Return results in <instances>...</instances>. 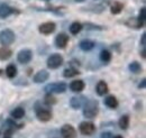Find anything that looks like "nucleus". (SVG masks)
<instances>
[{
	"mask_svg": "<svg viewBox=\"0 0 146 138\" xmlns=\"http://www.w3.org/2000/svg\"><path fill=\"white\" fill-rule=\"evenodd\" d=\"M99 112V107H98V102L94 100H89L86 101V104L83 107V115L86 118H94Z\"/></svg>",
	"mask_w": 146,
	"mask_h": 138,
	"instance_id": "obj_1",
	"label": "nucleus"
},
{
	"mask_svg": "<svg viewBox=\"0 0 146 138\" xmlns=\"http://www.w3.org/2000/svg\"><path fill=\"white\" fill-rule=\"evenodd\" d=\"M15 42V33L10 29H3L0 32V44L2 46H9Z\"/></svg>",
	"mask_w": 146,
	"mask_h": 138,
	"instance_id": "obj_2",
	"label": "nucleus"
},
{
	"mask_svg": "<svg viewBox=\"0 0 146 138\" xmlns=\"http://www.w3.org/2000/svg\"><path fill=\"white\" fill-rule=\"evenodd\" d=\"M63 64V57L60 54H52L48 58H47V66L50 69H57Z\"/></svg>",
	"mask_w": 146,
	"mask_h": 138,
	"instance_id": "obj_3",
	"label": "nucleus"
},
{
	"mask_svg": "<svg viewBox=\"0 0 146 138\" xmlns=\"http://www.w3.org/2000/svg\"><path fill=\"white\" fill-rule=\"evenodd\" d=\"M66 90V84L63 82L60 83H51L45 86V91L47 93H63Z\"/></svg>",
	"mask_w": 146,
	"mask_h": 138,
	"instance_id": "obj_4",
	"label": "nucleus"
},
{
	"mask_svg": "<svg viewBox=\"0 0 146 138\" xmlns=\"http://www.w3.org/2000/svg\"><path fill=\"white\" fill-rule=\"evenodd\" d=\"M80 131L82 135H92L94 131H96V126L92 123L91 121H83L80 123V127H79Z\"/></svg>",
	"mask_w": 146,
	"mask_h": 138,
	"instance_id": "obj_5",
	"label": "nucleus"
},
{
	"mask_svg": "<svg viewBox=\"0 0 146 138\" xmlns=\"http://www.w3.org/2000/svg\"><path fill=\"white\" fill-rule=\"evenodd\" d=\"M61 135L63 138H76V131L71 125H64L61 128Z\"/></svg>",
	"mask_w": 146,
	"mask_h": 138,
	"instance_id": "obj_6",
	"label": "nucleus"
},
{
	"mask_svg": "<svg viewBox=\"0 0 146 138\" xmlns=\"http://www.w3.org/2000/svg\"><path fill=\"white\" fill-rule=\"evenodd\" d=\"M32 57H33V53H32V51H29V50H23V51H20L18 53V56H17L18 62L21 63V64L29 63L31 60H32Z\"/></svg>",
	"mask_w": 146,
	"mask_h": 138,
	"instance_id": "obj_7",
	"label": "nucleus"
},
{
	"mask_svg": "<svg viewBox=\"0 0 146 138\" xmlns=\"http://www.w3.org/2000/svg\"><path fill=\"white\" fill-rule=\"evenodd\" d=\"M69 43V36L64 33H61L56 36L55 38V45L58 48H64Z\"/></svg>",
	"mask_w": 146,
	"mask_h": 138,
	"instance_id": "obj_8",
	"label": "nucleus"
},
{
	"mask_svg": "<svg viewBox=\"0 0 146 138\" xmlns=\"http://www.w3.org/2000/svg\"><path fill=\"white\" fill-rule=\"evenodd\" d=\"M36 116L40 121H48L52 119V113H51V111L47 110V109H43V108H40V109L37 110Z\"/></svg>",
	"mask_w": 146,
	"mask_h": 138,
	"instance_id": "obj_9",
	"label": "nucleus"
},
{
	"mask_svg": "<svg viewBox=\"0 0 146 138\" xmlns=\"http://www.w3.org/2000/svg\"><path fill=\"white\" fill-rule=\"evenodd\" d=\"M55 24L54 23H44L39 26V32L44 35L52 34L55 31Z\"/></svg>",
	"mask_w": 146,
	"mask_h": 138,
	"instance_id": "obj_10",
	"label": "nucleus"
},
{
	"mask_svg": "<svg viewBox=\"0 0 146 138\" xmlns=\"http://www.w3.org/2000/svg\"><path fill=\"white\" fill-rule=\"evenodd\" d=\"M48 72L47 71H39V72H37L36 74H35V76H34V82L35 83H43V82H45L47 79H48Z\"/></svg>",
	"mask_w": 146,
	"mask_h": 138,
	"instance_id": "obj_11",
	"label": "nucleus"
},
{
	"mask_svg": "<svg viewBox=\"0 0 146 138\" xmlns=\"http://www.w3.org/2000/svg\"><path fill=\"white\" fill-rule=\"evenodd\" d=\"M84 82L82 81V80H75V81H73L71 82V84H70V89L72 90L73 92H81L83 89H84Z\"/></svg>",
	"mask_w": 146,
	"mask_h": 138,
	"instance_id": "obj_12",
	"label": "nucleus"
},
{
	"mask_svg": "<svg viewBox=\"0 0 146 138\" xmlns=\"http://www.w3.org/2000/svg\"><path fill=\"white\" fill-rule=\"evenodd\" d=\"M96 90H97V93H98L99 96H105V94H107V93H108L109 88H108V86H107V83H106V82L100 81V82H98Z\"/></svg>",
	"mask_w": 146,
	"mask_h": 138,
	"instance_id": "obj_13",
	"label": "nucleus"
},
{
	"mask_svg": "<svg viewBox=\"0 0 146 138\" xmlns=\"http://www.w3.org/2000/svg\"><path fill=\"white\" fill-rule=\"evenodd\" d=\"M105 104H106L108 108H110V109H115V108L118 107V100L116 99V97L109 96V97H107V98L105 99Z\"/></svg>",
	"mask_w": 146,
	"mask_h": 138,
	"instance_id": "obj_14",
	"label": "nucleus"
},
{
	"mask_svg": "<svg viewBox=\"0 0 146 138\" xmlns=\"http://www.w3.org/2000/svg\"><path fill=\"white\" fill-rule=\"evenodd\" d=\"M13 13H14V9L10 8L9 6H7V5H1L0 6V17L1 18L8 17Z\"/></svg>",
	"mask_w": 146,
	"mask_h": 138,
	"instance_id": "obj_15",
	"label": "nucleus"
},
{
	"mask_svg": "<svg viewBox=\"0 0 146 138\" xmlns=\"http://www.w3.org/2000/svg\"><path fill=\"white\" fill-rule=\"evenodd\" d=\"M11 55H13V52H11L7 46H2V47H0V60H1V61H6V60H8Z\"/></svg>",
	"mask_w": 146,
	"mask_h": 138,
	"instance_id": "obj_16",
	"label": "nucleus"
},
{
	"mask_svg": "<svg viewBox=\"0 0 146 138\" xmlns=\"http://www.w3.org/2000/svg\"><path fill=\"white\" fill-rule=\"evenodd\" d=\"M126 24H127L129 27H131V28H135V29H138V28H141V27L144 25V23H143L142 20H139V19H136V18H130V19L128 20Z\"/></svg>",
	"mask_w": 146,
	"mask_h": 138,
	"instance_id": "obj_17",
	"label": "nucleus"
},
{
	"mask_svg": "<svg viewBox=\"0 0 146 138\" xmlns=\"http://www.w3.org/2000/svg\"><path fill=\"white\" fill-rule=\"evenodd\" d=\"M94 47V43L92 42V40H82L81 43H80V48L82 50V51H86V52H88V51H91L92 48Z\"/></svg>",
	"mask_w": 146,
	"mask_h": 138,
	"instance_id": "obj_18",
	"label": "nucleus"
},
{
	"mask_svg": "<svg viewBox=\"0 0 146 138\" xmlns=\"http://www.w3.org/2000/svg\"><path fill=\"white\" fill-rule=\"evenodd\" d=\"M83 101H84V98L83 97H74L71 100V107L74 108V109H79L82 107L83 104Z\"/></svg>",
	"mask_w": 146,
	"mask_h": 138,
	"instance_id": "obj_19",
	"label": "nucleus"
},
{
	"mask_svg": "<svg viewBox=\"0 0 146 138\" xmlns=\"http://www.w3.org/2000/svg\"><path fill=\"white\" fill-rule=\"evenodd\" d=\"M6 74H7V76L10 78V79L15 78V76L17 75V68H16L14 64H9V65L7 66V69H6Z\"/></svg>",
	"mask_w": 146,
	"mask_h": 138,
	"instance_id": "obj_20",
	"label": "nucleus"
},
{
	"mask_svg": "<svg viewBox=\"0 0 146 138\" xmlns=\"http://www.w3.org/2000/svg\"><path fill=\"white\" fill-rule=\"evenodd\" d=\"M25 116V110L23 108H16L11 111V117L14 119H21Z\"/></svg>",
	"mask_w": 146,
	"mask_h": 138,
	"instance_id": "obj_21",
	"label": "nucleus"
},
{
	"mask_svg": "<svg viewBox=\"0 0 146 138\" xmlns=\"http://www.w3.org/2000/svg\"><path fill=\"white\" fill-rule=\"evenodd\" d=\"M81 31H82V24H80V23H78V21L73 23L72 25L70 26V32H71V34H73V35L79 34Z\"/></svg>",
	"mask_w": 146,
	"mask_h": 138,
	"instance_id": "obj_22",
	"label": "nucleus"
},
{
	"mask_svg": "<svg viewBox=\"0 0 146 138\" xmlns=\"http://www.w3.org/2000/svg\"><path fill=\"white\" fill-rule=\"evenodd\" d=\"M123 3L121 2H119V1H115L113 3H112V6H111V13L112 14H115V15H117V14H119L121 10H123Z\"/></svg>",
	"mask_w": 146,
	"mask_h": 138,
	"instance_id": "obj_23",
	"label": "nucleus"
},
{
	"mask_svg": "<svg viewBox=\"0 0 146 138\" xmlns=\"http://www.w3.org/2000/svg\"><path fill=\"white\" fill-rule=\"evenodd\" d=\"M118 125L121 129H127L128 126H129V117L128 116H123L118 121Z\"/></svg>",
	"mask_w": 146,
	"mask_h": 138,
	"instance_id": "obj_24",
	"label": "nucleus"
},
{
	"mask_svg": "<svg viewBox=\"0 0 146 138\" xmlns=\"http://www.w3.org/2000/svg\"><path fill=\"white\" fill-rule=\"evenodd\" d=\"M76 74H79V71L74 68H69V69L64 70L63 72V75L65 78H72V76H75Z\"/></svg>",
	"mask_w": 146,
	"mask_h": 138,
	"instance_id": "obj_25",
	"label": "nucleus"
},
{
	"mask_svg": "<svg viewBox=\"0 0 146 138\" xmlns=\"http://www.w3.org/2000/svg\"><path fill=\"white\" fill-rule=\"evenodd\" d=\"M129 70H130L133 73L138 74V73L142 71V66H141V64H139L138 62H133V63L129 64Z\"/></svg>",
	"mask_w": 146,
	"mask_h": 138,
	"instance_id": "obj_26",
	"label": "nucleus"
},
{
	"mask_svg": "<svg viewBox=\"0 0 146 138\" xmlns=\"http://www.w3.org/2000/svg\"><path fill=\"white\" fill-rule=\"evenodd\" d=\"M100 60L105 63H108L110 60H111V53L107 50H104L102 52L100 53Z\"/></svg>",
	"mask_w": 146,
	"mask_h": 138,
	"instance_id": "obj_27",
	"label": "nucleus"
},
{
	"mask_svg": "<svg viewBox=\"0 0 146 138\" xmlns=\"http://www.w3.org/2000/svg\"><path fill=\"white\" fill-rule=\"evenodd\" d=\"M45 104H54L56 102V99L52 96V93H47V96L45 97Z\"/></svg>",
	"mask_w": 146,
	"mask_h": 138,
	"instance_id": "obj_28",
	"label": "nucleus"
},
{
	"mask_svg": "<svg viewBox=\"0 0 146 138\" xmlns=\"http://www.w3.org/2000/svg\"><path fill=\"white\" fill-rule=\"evenodd\" d=\"M139 20H142L143 23L145 21V8L141 9V14H139Z\"/></svg>",
	"mask_w": 146,
	"mask_h": 138,
	"instance_id": "obj_29",
	"label": "nucleus"
},
{
	"mask_svg": "<svg viewBox=\"0 0 146 138\" xmlns=\"http://www.w3.org/2000/svg\"><path fill=\"white\" fill-rule=\"evenodd\" d=\"M101 138H112V135L107 131V133H104V134L101 135Z\"/></svg>",
	"mask_w": 146,
	"mask_h": 138,
	"instance_id": "obj_30",
	"label": "nucleus"
},
{
	"mask_svg": "<svg viewBox=\"0 0 146 138\" xmlns=\"http://www.w3.org/2000/svg\"><path fill=\"white\" fill-rule=\"evenodd\" d=\"M145 36L146 35L145 34H143V36H142V45H143V46H145Z\"/></svg>",
	"mask_w": 146,
	"mask_h": 138,
	"instance_id": "obj_31",
	"label": "nucleus"
},
{
	"mask_svg": "<svg viewBox=\"0 0 146 138\" xmlns=\"http://www.w3.org/2000/svg\"><path fill=\"white\" fill-rule=\"evenodd\" d=\"M139 88H144V86H145V80H143V81H142V84H139Z\"/></svg>",
	"mask_w": 146,
	"mask_h": 138,
	"instance_id": "obj_32",
	"label": "nucleus"
},
{
	"mask_svg": "<svg viewBox=\"0 0 146 138\" xmlns=\"http://www.w3.org/2000/svg\"><path fill=\"white\" fill-rule=\"evenodd\" d=\"M142 56H143V58H145V50H143V51H142Z\"/></svg>",
	"mask_w": 146,
	"mask_h": 138,
	"instance_id": "obj_33",
	"label": "nucleus"
},
{
	"mask_svg": "<svg viewBox=\"0 0 146 138\" xmlns=\"http://www.w3.org/2000/svg\"><path fill=\"white\" fill-rule=\"evenodd\" d=\"M112 138H124V137L120 136V135H117V136H115V137H112Z\"/></svg>",
	"mask_w": 146,
	"mask_h": 138,
	"instance_id": "obj_34",
	"label": "nucleus"
},
{
	"mask_svg": "<svg viewBox=\"0 0 146 138\" xmlns=\"http://www.w3.org/2000/svg\"><path fill=\"white\" fill-rule=\"evenodd\" d=\"M5 138H10V137H9V136H6V137H5Z\"/></svg>",
	"mask_w": 146,
	"mask_h": 138,
	"instance_id": "obj_35",
	"label": "nucleus"
},
{
	"mask_svg": "<svg viewBox=\"0 0 146 138\" xmlns=\"http://www.w3.org/2000/svg\"><path fill=\"white\" fill-rule=\"evenodd\" d=\"M76 1H83V0H76Z\"/></svg>",
	"mask_w": 146,
	"mask_h": 138,
	"instance_id": "obj_36",
	"label": "nucleus"
},
{
	"mask_svg": "<svg viewBox=\"0 0 146 138\" xmlns=\"http://www.w3.org/2000/svg\"><path fill=\"white\" fill-rule=\"evenodd\" d=\"M45 1H48V0H45Z\"/></svg>",
	"mask_w": 146,
	"mask_h": 138,
	"instance_id": "obj_37",
	"label": "nucleus"
}]
</instances>
